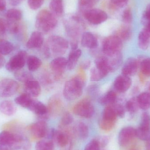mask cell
Wrapping results in <instances>:
<instances>
[{"label":"cell","mask_w":150,"mask_h":150,"mask_svg":"<svg viewBox=\"0 0 150 150\" xmlns=\"http://www.w3.org/2000/svg\"><path fill=\"white\" fill-rule=\"evenodd\" d=\"M67 65V60L63 57H58L52 61L50 63V67L55 73L56 79H58L62 75Z\"/></svg>","instance_id":"obj_14"},{"label":"cell","mask_w":150,"mask_h":150,"mask_svg":"<svg viewBox=\"0 0 150 150\" xmlns=\"http://www.w3.org/2000/svg\"><path fill=\"white\" fill-rule=\"evenodd\" d=\"M19 84L12 79H5L0 81V97L9 98L15 95L18 91Z\"/></svg>","instance_id":"obj_6"},{"label":"cell","mask_w":150,"mask_h":150,"mask_svg":"<svg viewBox=\"0 0 150 150\" xmlns=\"http://www.w3.org/2000/svg\"><path fill=\"white\" fill-rule=\"evenodd\" d=\"M125 109L130 114L136 113L139 109L136 98H133L126 102Z\"/></svg>","instance_id":"obj_39"},{"label":"cell","mask_w":150,"mask_h":150,"mask_svg":"<svg viewBox=\"0 0 150 150\" xmlns=\"http://www.w3.org/2000/svg\"><path fill=\"white\" fill-rule=\"evenodd\" d=\"M116 122L108 121L101 119L100 121L99 127L102 130L109 131L112 130L114 127Z\"/></svg>","instance_id":"obj_47"},{"label":"cell","mask_w":150,"mask_h":150,"mask_svg":"<svg viewBox=\"0 0 150 150\" xmlns=\"http://www.w3.org/2000/svg\"><path fill=\"white\" fill-rule=\"evenodd\" d=\"M28 108L39 116H45L47 113V109L46 106L38 100H33Z\"/></svg>","instance_id":"obj_20"},{"label":"cell","mask_w":150,"mask_h":150,"mask_svg":"<svg viewBox=\"0 0 150 150\" xmlns=\"http://www.w3.org/2000/svg\"><path fill=\"white\" fill-rule=\"evenodd\" d=\"M141 73L144 76L150 77V58L143 59L139 62Z\"/></svg>","instance_id":"obj_40"},{"label":"cell","mask_w":150,"mask_h":150,"mask_svg":"<svg viewBox=\"0 0 150 150\" xmlns=\"http://www.w3.org/2000/svg\"><path fill=\"white\" fill-rule=\"evenodd\" d=\"M8 27L7 20L0 18V40L4 39V37L5 36Z\"/></svg>","instance_id":"obj_50"},{"label":"cell","mask_w":150,"mask_h":150,"mask_svg":"<svg viewBox=\"0 0 150 150\" xmlns=\"http://www.w3.org/2000/svg\"><path fill=\"white\" fill-rule=\"evenodd\" d=\"M107 75V73L100 70L95 67L92 69L91 71V81H99Z\"/></svg>","instance_id":"obj_42"},{"label":"cell","mask_w":150,"mask_h":150,"mask_svg":"<svg viewBox=\"0 0 150 150\" xmlns=\"http://www.w3.org/2000/svg\"><path fill=\"white\" fill-rule=\"evenodd\" d=\"M20 70L15 73V77L18 81L25 83L28 81L33 79V76L31 74L25 71H21Z\"/></svg>","instance_id":"obj_41"},{"label":"cell","mask_w":150,"mask_h":150,"mask_svg":"<svg viewBox=\"0 0 150 150\" xmlns=\"http://www.w3.org/2000/svg\"><path fill=\"white\" fill-rule=\"evenodd\" d=\"M74 121V118L69 113L64 114L61 119V124L63 126H67L70 125Z\"/></svg>","instance_id":"obj_51"},{"label":"cell","mask_w":150,"mask_h":150,"mask_svg":"<svg viewBox=\"0 0 150 150\" xmlns=\"http://www.w3.org/2000/svg\"><path fill=\"white\" fill-rule=\"evenodd\" d=\"M139 62L134 58H129L126 61L122 69V74L132 76L137 73Z\"/></svg>","instance_id":"obj_13"},{"label":"cell","mask_w":150,"mask_h":150,"mask_svg":"<svg viewBox=\"0 0 150 150\" xmlns=\"http://www.w3.org/2000/svg\"><path fill=\"white\" fill-rule=\"evenodd\" d=\"M8 1L10 4H11L12 6H16L19 5L22 0H8Z\"/></svg>","instance_id":"obj_56"},{"label":"cell","mask_w":150,"mask_h":150,"mask_svg":"<svg viewBox=\"0 0 150 150\" xmlns=\"http://www.w3.org/2000/svg\"><path fill=\"white\" fill-rule=\"evenodd\" d=\"M132 31L131 28L127 25L122 26L118 30L117 35L122 40H127L132 37Z\"/></svg>","instance_id":"obj_33"},{"label":"cell","mask_w":150,"mask_h":150,"mask_svg":"<svg viewBox=\"0 0 150 150\" xmlns=\"http://www.w3.org/2000/svg\"><path fill=\"white\" fill-rule=\"evenodd\" d=\"M25 89L26 93L31 97H38L41 92V87L39 83L34 79L25 83Z\"/></svg>","instance_id":"obj_17"},{"label":"cell","mask_w":150,"mask_h":150,"mask_svg":"<svg viewBox=\"0 0 150 150\" xmlns=\"http://www.w3.org/2000/svg\"><path fill=\"white\" fill-rule=\"evenodd\" d=\"M91 61L89 60H86L82 64V67L84 69H88V68L90 67L91 66Z\"/></svg>","instance_id":"obj_57"},{"label":"cell","mask_w":150,"mask_h":150,"mask_svg":"<svg viewBox=\"0 0 150 150\" xmlns=\"http://www.w3.org/2000/svg\"><path fill=\"white\" fill-rule=\"evenodd\" d=\"M136 135L140 140L148 142L150 140V129H142L138 128L136 129Z\"/></svg>","instance_id":"obj_44"},{"label":"cell","mask_w":150,"mask_h":150,"mask_svg":"<svg viewBox=\"0 0 150 150\" xmlns=\"http://www.w3.org/2000/svg\"><path fill=\"white\" fill-rule=\"evenodd\" d=\"M129 0H110L109 6L112 9L118 10L126 6Z\"/></svg>","instance_id":"obj_45"},{"label":"cell","mask_w":150,"mask_h":150,"mask_svg":"<svg viewBox=\"0 0 150 150\" xmlns=\"http://www.w3.org/2000/svg\"><path fill=\"white\" fill-rule=\"evenodd\" d=\"M84 83L83 79L79 77L67 81L63 89L64 97L70 100L78 98L83 93Z\"/></svg>","instance_id":"obj_2"},{"label":"cell","mask_w":150,"mask_h":150,"mask_svg":"<svg viewBox=\"0 0 150 150\" xmlns=\"http://www.w3.org/2000/svg\"><path fill=\"white\" fill-rule=\"evenodd\" d=\"M96 139L98 142L100 148H105L109 143V138L107 136H100Z\"/></svg>","instance_id":"obj_53"},{"label":"cell","mask_w":150,"mask_h":150,"mask_svg":"<svg viewBox=\"0 0 150 150\" xmlns=\"http://www.w3.org/2000/svg\"><path fill=\"white\" fill-rule=\"evenodd\" d=\"M16 134L8 131H3L0 133V146L10 147L14 143Z\"/></svg>","instance_id":"obj_25"},{"label":"cell","mask_w":150,"mask_h":150,"mask_svg":"<svg viewBox=\"0 0 150 150\" xmlns=\"http://www.w3.org/2000/svg\"><path fill=\"white\" fill-rule=\"evenodd\" d=\"M83 24L81 18L76 16L69 17L65 21L66 29L71 36H76L79 33L80 26Z\"/></svg>","instance_id":"obj_10"},{"label":"cell","mask_w":150,"mask_h":150,"mask_svg":"<svg viewBox=\"0 0 150 150\" xmlns=\"http://www.w3.org/2000/svg\"><path fill=\"white\" fill-rule=\"evenodd\" d=\"M137 100L139 108L146 111L150 108V93L149 92L142 93L137 97Z\"/></svg>","instance_id":"obj_24"},{"label":"cell","mask_w":150,"mask_h":150,"mask_svg":"<svg viewBox=\"0 0 150 150\" xmlns=\"http://www.w3.org/2000/svg\"><path fill=\"white\" fill-rule=\"evenodd\" d=\"M98 0H78V6L79 9L83 13L88 10L93 8Z\"/></svg>","instance_id":"obj_36"},{"label":"cell","mask_w":150,"mask_h":150,"mask_svg":"<svg viewBox=\"0 0 150 150\" xmlns=\"http://www.w3.org/2000/svg\"><path fill=\"white\" fill-rule=\"evenodd\" d=\"M28 5L31 9L37 10L43 5L44 0H28Z\"/></svg>","instance_id":"obj_48"},{"label":"cell","mask_w":150,"mask_h":150,"mask_svg":"<svg viewBox=\"0 0 150 150\" xmlns=\"http://www.w3.org/2000/svg\"><path fill=\"white\" fill-rule=\"evenodd\" d=\"M15 47L11 42L4 39L0 40V54L6 55L10 54L14 50Z\"/></svg>","instance_id":"obj_31"},{"label":"cell","mask_w":150,"mask_h":150,"mask_svg":"<svg viewBox=\"0 0 150 150\" xmlns=\"http://www.w3.org/2000/svg\"><path fill=\"white\" fill-rule=\"evenodd\" d=\"M108 57H107L109 71L111 72H114L120 67L122 63V55L120 52L113 56Z\"/></svg>","instance_id":"obj_22"},{"label":"cell","mask_w":150,"mask_h":150,"mask_svg":"<svg viewBox=\"0 0 150 150\" xmlns=\"http://www.w3.org/2000/svg\"><path fill=\"white\" fill-rule=\"evenodd\" d=\"M100 146L96 139L90 141L85 147L84 150H100Z\"/></svg>","instance_id":"obj_52"},{"label":"cell","mask_w":150,"mask_h":150,"mask_svg":"<svg viewBox=\"0 0 150 150\" xmlns=\"http://www.w3.org/2000/svg\"><path fill=\"white\" fill-rule=\"evenodd\" d=\"M81 45L83 47L86 48H96L98 45V40L91 33L85 32L82 35Z\"/></svg>","instance_id":"obj_16"},{"label":"cell","mask_w":150,"mask_h":150,"mask_svg":"<svg viewBox=\"0 0 150 150\" xmlns=\"http://www.w3.org/2000/svg\"><path fill=\"white\" fill-rule=\"evenodd\" d=\"M143 14L150 20V4L147 6L146 10Z\"/></svg>","instance_id":"obj_55"},{"label":"cell","mask_w":150,"mask_h":150,"mask_svg":"<svg viewBox=\"0 0 150 150\" xmlns=\"http://www.w3.org/2000/svg\"><path fill=\"white\" fill-rule=\"evenodd\" d=\"M47 46L49 50L51 49L54 54H62L66 52L68 48L69 43L64 38L54 35L48 38Z\"/></svg>","instance_id":"obj_4"},{"label":"cell","mask_w":150,"mask_h":150,"mask_svg":"<svg viewBox=\"0 0 150 150\" xmlns=\"http://www.w3.org/2000/svg\"><path fill=\"white\" fill-rule=\"evenodd\" d=\"M71 46L72 50H76L78 47V44L76 40H73L71 42Z\"/></svg>","instance_id":"obj_58"},{"label":"cell","mask_w":150,"mask_h":150,"mask_svg":"<svg viewBox=\"0 0 150 150\" xmlns=\"http://www.w3.org/2000/svg\"><path fill=\"white\" fill-rule=\"evenodd\" d=\"M33 100L32 97L25 93L15 98V101L19 105L25 108H28Z\"/></svg>","instance_id":"obj_30"},{"label":"cell","mask_w":150,"mask_h":150,"mask_svg":"<svg viewBox=\"0 0 150 150\" xmlns=\"http://www.w3.org/2000/svg\"><path fill=\"white\" fill-rule=\"evenodd\" d=\"M117 114L112 106L109 105L104 109L102 114V119L108 121L116 122Z\"/></svg>","instance_id":"obj_29"},{"label":"cell","mask_w":150,"mask_h":150,"mask_svg":"<svg viewBox=\"0 0 150 150\" xmlns=\"http://www.w3.org/2000/svg\"><path fill=\"white\" fill-rule=\"evenodd\" d=\"M16 107L12 101L6 100L0 103V112L7 116H11L16 113Z\"/></svg>","instance_id":"obj_19"},{"label":"cell","mask_w":150,"mask_h":150,"mask_svg":"<svg viewBox=\"0 0 150 150\" xmlns=\"http://www.w3.org/2000/svg\"><path fill=\"white\" fill-rule=\"evenodd\" d=\"M30 132L35 138L40 139L45 137L47 133V124L44 120L40 121L30 126Z\"/></svg>","instance_id":"obj_12"},{"label":"cell","mask_w":150,"mask_h":150,"mask_svg":"<svg viewBox=\"0 0 150 150\" xmlns=\"http://www.w3.org/2000/svg\"><path fill=\"white\" fill-rule=\"evenodd\" d=\"M75 130L79 138L82 140H85L88 138L89 130L87 125L82 122H79L76 125Z\"/></svg>","instance_id":"obj_28"},{"label":"cell","mask_w":150,"mask_h":150,"mask_svg":"<svg viewBox=\"0 0 150 150\" xmlns=\"http://www.w3.org/2000/svg\"><path fill=\"white\" fill-rule=\"evenodd\" d=\"M43 33L39 31L33 32L26 43V47L29 49H34L41 47L44 43Z\"/></svg>","instance_id":"obj_15"},{"label":"cell","mask_w":150,"mask_h":150,"mask_svg":"<svg viewBox=\"0 0 150 150\" xmlns=\"http://www.w3.org/2000/svg\"><path fill=\"white\" fill-rule=\"evenodd\" d=\"M5 63V60L3 55L0 54V69L1 68Z\"/></svg>","instance_id":"obj_60"},{"label":"cell","mask_w":150,"mask_h":150,"mask_svg":"<svg viewBox=\"0 0 150 150\" xmlns=\"http://www.w3.org/2000/svg\"><path fill=\"white\" fill-rule=\"evenodd\" d=\"M149 93H150V84L149 85Z\"/></svg>","instance_id":"obj_63"},{"label":"cell","mask_w":150,"mask_h":150,"mask_svg":"<svg viewBox=\"0 0 150 150\" xmlns=\"http://www.w3.org/2000/svg\"><path fill=\"white\" fill-rule=\"evenodd\" d=\"M73 111L76 115L88 119L93 116L94 108L90 100L84 99L75 105Z\"/></svg>","instance_id":"obj_8"},{"label":"cell","mask_w":150,"mask_h":150,"mask_svg":"<svg viewBox=\"0 0 150 150\" xmlns=\"http://www.w3.org/2000/svg\"><path fill=\"white\" fill-rule=\"evenodd\" d=\"M114 109L117 116L120 118H123L126 113L125 108L121 104H118L112 106Z\"/></svg>","instance_id":"obj_49"},{"label":"cell","mask_w":150,"mask_h":150,"mask_svg":"<svg viewBox=\"0 0 150 150\" xmlns=\"http://www.w3.org/2000/svg\"><path fill=\"white\" fill-rule=\"evenodd\" d=\"M15 138V142L11 147L17 150H30L31 144L26 137L16 134Z\"/></svg>","instance_id":"obj_18"},{"label":"cell","mask_w":150,"mask_h":150,"mask_svg":"<svg viewBox=\"0 0 150 150\" xmlns=\"http://www.w3.org/2000/svg\"><path fill=\"white\" fill-rule=\"evenodd\" d=\"M132 83V79L130 77L122 74L115 79L114 83V86L119 92L124 93L130 88Z\"/></svg>","instance_id":"obj_11"},{"label":"cell","mask_w":150,"mask_h":150,"mask_svg":"<svg viewBox=\"0 0 150 150\" xmlns=\"http://www.w3.org/2000/svg\"><path fill=\"white\" fill-rule=\"evenodd\" d=\"M26 62L28 69L30 71H36L42 64L41 60L38 57L33 55L28 56Z\"/></svg>","instance_id":"obj_32"},{"label":"cell","mask_w":150,"mask_h":150,"mask_svg":"<svg viewBox=\"0 0 150 150\" xmlns=\"http://www.w3.org/2000/svg\"><path fill=\"white\" fill-rule=\"evenodd\" d=\"M81 50L79 49L72 50L69 54L67 60V67L69 70H72L75 67L78 60L81 55Z\"/></svg>","instance_id":"obj_27"},{"label":"cell","mask_w":150,"mask_h":150,"mask_svg":"<svg viewBox=\"0 0 150 150\" xmlns=\"http://www.w3.org/2000/svg\"><path fill=\"white\" fill-rule=\"evenodd\" d=\"M27 53L21 50L12 56L6 65V68L9 72H17L21 70L25 65L27 61Z\"/></svg>","instance_id":"obj_5"},{"label":"cell","mask_w":150,"mask_h":150,"mask_svg":"<svg viewBox=\"0 0 150 150\" xmlns=\"http://www.w3.org/2000/svg\"><path fill=\"white\" fill-rule=\"evenodd\" d=\"M150 36L148 32L143 29L140 32L138 37V45L139 48L143 51H145L149 46Z\"/></svg>","instance_id":"obj_23"},{"label":"cell","mask_w":150,"mask_h":150,"mask_svg":"<svg viewBox=\"0 0 150 150\" xmlns=\"http://www.w3.org/2000/svg\"><path fill=\"white\" fill-rule=\"evenodd\" d=\"M146 150H150V140L147 142L146 145Z\"/></svg>","instance_id":"obj_61"},{"label":"cell","mask_w":150,"mask_h":150,"mask_svg":"<svg viewBox=\"0 0 150 150\" xmlns=\"http://www.w3.org/2000/svg\"><path fill=\"white\" fill-rule=\"evenodd\" d=\"M35 150H54V144L52 140H41L35 145Z\"/></svg>","instance_id":"obj_37"},{"label":"cell","mask_w":150,"mask_h":150,"mask_svg":"<svg viewBox=\"0 0 150 150\" xmlns=\"http://www.w3.org/2000/svg\"><path fill=\"white\" fill-rule=\"evenodd\" d=\"M57 23L56 16L47 10H42L36 16L35 25L39 31L42 33H46L53 30Z\"/></svg>","instance_id":"obj_1"},{"label":"cell","mask_w":150,"mask_h":150,"mask_svg":"<svg viewBox=\"0 0 150 150\" xmlns=\"http://www.w3.org/2000/svg\"><path fill=\"white\" fill-rule=\"evenodd\" d=\"M136 137V129L131 127H125L119 133L118 143L121 147H125L129 145Z\"/></svg>","instance_id":"obj_9"},{"label":"cell","mask_w":150,"mask_h":150,"mask_svg":"<svg viewBox=\"0 0 150 150\" xmlns=\"http://www.w3.org/2000/svg\"><path fill=\"white\" fill-rule=\"evenodd\" d=\"M57 144L61 148H65L69 145L71 142L69 137L67 133L56 130L54 138Z\"/></svg>","instance_id":"obj_26"},{"label":"cell","mask_w":150,"mask_h":150,"mask_svg":"<svg viewBox=\"0 0 150 150\" xmlns=\"http://www.w3.org/2000/svg\"><path fill=\"white\" fill-rule=\"evenodd\" d=\"M50 11L56 16H61L64 13L63 0H51L49 4Z\"/></svg>","instance_id":"obj_21"},{"label":"cell","mask_w":150,"mask_h":150,"mask_svg":"<svg viewBox=\"0 0 150 150\" xmlns=\"http://www.w3.org/2000/svg\"><path fill=\"white\" fill-rule=\"evenodd\" d=\"M95 67L101 71L108 74L109 71L108 67V58L105 56H101L97 58L95 60Z\"/></svg>","instance_id":"obj_35"},{"label":"cell","mask_w":150,"mask_h":150,"mask_svg":"<svg viewBox=\"0 0 150 150\" xmlns=\"http://www.w3.org/2000/svg\"><path fill=\"white\" fill-rule=\"evenodd\" d=\"M23 14L20 10L16 8H11L6 12V17L7 20L18 22L22 18Z\"/></svg>","instance_id":"obj_34"},{"label":"cell","mask_w":150,"mask_h":150,"mask_svg":"<svg viewBox=\"0 0 150 150\" xmlns=\"http://www.w3.org/2000/svg\"><path fill=\"white\" fill-rule=\"evenodd\" d=\"M139 128L142 129H150V115L147 112L143 113L141 116V121Z\"/></svg>","instance_id":"obj_43"},{"label":"cell","mask_w":150,"mask_h":150,"mask_svg":"<svg viewBox=\"0 0 150 150\" xmlns=\"http://www.w3.org/2000/svg\"><path fill=\"white\" fill-rule=\"evenodd\" d=\"M83 15L89 23L95 25L104 23L108 18L105 11L100 9L93 8L84 12Z\"/></svg>","instance_id":"obj_7"},{"label":"cell","mask_w":150,"mask_h":150,"mask_svg":"<svg viewBox=\"0 0 150 150\" xmlns=\"http://www.w3.org/2000/svg\"><path fill=\"white\" fill-rule=\"evenodd\" d=\"M6 2L5 0H0V11H3L6 9Z\"/></svg>","instance_id":"obj_54"},{"label":"cell","mask_w":150,"mask_h":150,"mask_svg":"<svg viewBox=\"0 0 150 150\" xmlns=\"http://www.w3.org/2000/svg\"><path fill=\"white\" fill-rule=\"evenodd\" d=\"M116 98V93L114 91H109L100 99V102L103 105H112L115 103Z\"/></svg>","instance_id":"obj_38"},{"label":"cell","mask_w":150,"mask_h":150,"mask_svg":"<svg viewBox=\"0 0 150 150\" xmlns=\"http://www.w3.org/2000/svg\"><path fill=\"white\" fill-rule=\"evenodd\" d=\"M122 19L125 24H129L132 23L133 16L131 9L127 8L123 11L122 14Z\"/></svg>","instance_id":"obj_46"},{"label":"cell","mask_w":150,"mask_h":150,"mask_svg":"<svg viewBox=\"0 0 150 150\" xmlns=\"http://www.w3.org/2000/svg\"><path fill=\"white\" fill-rule=\"evenodd\" d=\"M0 150H9L7 146H0Z\"/></svg>","instance_id":"obj_62"},{"label":"cell","mask_w":150,"mask_h":150,"mask_svg":"<svg viewBox=\"0 0 150 150\" xmlns=\"http://www.w3.org/2000/svg\"></svg>","instance_id":"obj_64"},{"label":"cell","mask_w":150,"mask_h":150,"mask_svg":"<svg viewBox=\"0 0 150 150\" xmlns=\"http://www.w3.org/2000/svg\"><path fill=\"white\" fill-rule=\"evenodd\" d=\"M144 29L149 33L150 36V20L145 25H144Z\"/></svg>","instance_id":"obj_59"},{"label":"cell","mask_w":150,"mask_h":150,"mask_svg":"<svg viewBox=\"0 0 150 150\" xmlns=\"http://www.w3.org/2000/svg\"><path fill=\"white\" fill-rule=\"evenodd\" d=\"M122 40L117 35L106 38L102 44V51L108 56H112L121 52L122 49Z\"/></svg>","instance_id":"obj_3"}]
</instances>
